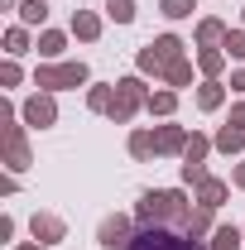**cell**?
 <instances>
[{"label":"cell","mask_w":245,"mask_h":250,"mask_svg":"<svg viewBox=\"0 0 245 250\" xmlns=\"http://www.w3.org/2000/svg\"><path fill=\"white\" fill-rule=\"evenodd\" d=\"M154 149H159V159H183V149H187V130H183L178 121L154 125Z\"/></svg>","instance_id":"obj_8"},{"label":"cell","mask_w":245,"mask_h":250,"mask_svg":"<svg viewBox=\"0 0 245 250\" xmlns=\"http://www.w3.org/2000/svg\"><path fill=\"white\" fill-rule=\"evenodd\" d=\"M192 217V202H187L183 188H149L140 202H135V221L140 226H178Z\"/></svg>","instance_id":"obj_1"},{"label":"cell","mask_w":245,"mask_h":250,"mask_svg":"<svg viewBox=\"0 0 245 250\" xmlns=\"http://www.w3.org/2000/svg\"><path fill=\"white\" fill-rule=\"evenodd\" d=\"M144 111H149V116H159V121H173V111H178V92H173V87H159V92H149Z\"/></svg>","instance_id":"obj_14"},{"label":"cell","mask_w":245,"mask_h":250,"mask_svg":"<svg viewBox=\"0 0 245 250\" xmlns=\"http://www.w3.org/2000/svg\"><path fill=\"white\" fill-rule=\"evenodd\" d=\"M231 92L245 96V67H236V72H231Z\"/></svg>","instance_id":"obj_35"},{"label":"cell","mask_w":245,"mask_h":250,"mask_svg":"<svg viewBox=\"0 0 245 250\" xmlns=\"http://www.w3.org/2000/svg\"><path fill=\"white\" fill-rule=\"evenodd\" d=\"M0 10H20V0H0Z\"/></svg>","instance_id":"obj_38"},{"label":"cell","mask_w":245,"mask_h":250,"mask_svg":"<svg viewBox=\"0 0 245 250\" xmlns=\"http://www.w3.org/2000/svg\"><path fill=\"white\" fill-rule=\"evenodd\" d=\"M67 34H72V39H82V43H96V39H101V15H96V10H72Z\"/></svg>","instance_id":"obj_12"},{"label":"cell","mask_w":245,"mask_h":250,"mask_svg":"<svg viewBox=\"0 0 245 250\" xmlns=\"http://www.w3.org/2000/svg\"><path fill=\"white\" fill-rule=\"evenodd\" d=\"M125 149H130V159H154L159 154V149H154V130H130Z\"/></svg>","instance_id":"obj_25"},{"label":"cell","mask_w":245,"mask_h":250,"mask_svg":"<svg viewBox=\"0 0 245 250\" xmlns=\"http://www.w3.org/2000/svg\"><path fill=\"white\" fill-rule=\"evenodd\" d=\"M226 48H221V43H216V48H197V72H202V77H216V82H221V72H226Z\"/></svg>","instance_id":"obj_15"},{"label":"cell","mask_w":245,"mask_h":250,"mask_svg":"<svg viewBox=\"0 0 245 250\" xmlns=\"http://www.w3.org/2000/svg\"><path fill=\"white\" fill-rule=\"evenodd\" d=\"M192 67H197L192 58H178L173 67H168V72H163V87H173V92H183V87H192Z\"/></svg>","instance_id":"obj_23"},{"label":"cell","mask_w":245,"mask_h":250,"mask_svg":"<svg viewBox=\"0 0 245 250\" xmlns=\"http://www.w3.org/2000/svg\"><path fill=\"white\" fill-rule=\"evenodd\" d=\"M130 250H207V246L202 241H187L183 231H173V226H140Z\"/></svg>","instance_id":"obj_5"},{"label":"cell","mask_w":245,"mask_h":250,"mask_svg":"<svg viewBox=\"0 0 245 250\" xmlns=\"http://www.w3.org/2000/svg\"><path fill=\"white\" fill-rule=\"evenodd\" d=\"M29 236L39 246H58L62 236H67V221H62L58 212H34L29 217Z\"/></svg>","instance_id":"obj_9"},{"label":"cell","mask_w":245,"mask_h":250,"mask_svg":"<svg viewBox=\"0 0 245 250\" xmlns=\"http://www.w3.org/2000/svg\"><path fill=\"white\" fill-rule=\"evenodd\" d=\"M245 246V231L241 226H216L212 241H207V250H241Z\"/></svg>","instance_id":"obj_21"},{"label":"cell","mask_w":245,"mask_h":250,"mask_svg":"<svg viewBox=\"0 0 245 250\" xmlns=\"http://www.w3.org/2000/svg\"><path fill=\"white\" fill-rule=\"evenodd\" d=\"M212 145L221 149V154H241V149H245V130H236V125H221V130L212 135Z\"/></svg>","instance_id":"obj_22"},{"label":"cell","mask_w":245,"mask_h":250,"mask_svg":"<svg viewBox=\"0 0 245 250\" xmlns=\"http://www.w3.org/2000/svg\"><path fill=\"white\" fill-rule=\"evenodd\" d=\"M20 82H24V67H20L15 58H5L0 62V87H20Z\"/></svg>","instance_id":"obj_30"},{"label":"cell","mask_w":245,"mask_h":250,"mask_svg":"<svg viewBox=\"0 0 245 250\" xmlns=\"http://www.w3.org/2000/svg\"><path fill=\"white\" fill-rule=\"evenodd\" d=\"M20 121L29 125V130H48V125H58V101L53 92H34L24 106H20Z\"/></svg>","instance_id":"obj_7"},{"label":"cell","mask_w":245,"mask_h":250,"mask_svg":"<svg viewBox=\"0 0 245 250\" xmlns=\"http://www.w3.org/2000/svg\"><path fill=\"white\" fill-rule=\"evenodd\" d=\"M15 192H20V173H5L0 178V197H15Z\"/></svg>","instance_id":"obj_33"},{"label":"cell","mask_w":245,"mask_h":250,"mask_svg":"<svg viewBox=\"0 0 245 250\" xmlns=\"http://www.w3.org/2000/svg\"><path fill=\"white\" fill-rule=\"evenodd\" d=\"M212 149H216L212 140L192 130V135H187V149H183V164H207V154H212Z\"/></svg>","instance_id":"obj_26"},{"label":"cell","mask_w":245,"mask_h":250,"mask_svg":"<svg viewBox=\"0 0 245 250\" xmlns=\"http://www.w3.org/2000/svg\"><path fill=\"white\" fill-rule=\"evenodd\" d=\"M183 48H187V43L178 39V34H159L154 43H144V48H140V58H135L140 77H154V82H163V72H168L178 58H187Z\"/></svg>","instance_id":"obj_3"},{"label":"cell","mask_w":245,"mask_h":250,"mask_svg":"<svg viewBox=\"0 0 245 250\" xmlns=\"http://www.w3.org/2000/svg\"><path fill=\"white\" fill-rule=\"evenodd\" d=\"M111 101H116V82L106 87V82H96V87H87V111H96V116H106L111 111Z\"/></svg>","instance_id":"obj_24"},{"label":"cell","mask_w":245,"mask_h":250,"mask_svg":"<svg viewBox=\"0 0 245 250\" xmlns=\"http://www.w3.org/2000/svg\"><path fill=\"white\" fill-rule=\"evenodd\" d=\"M140 106H144L140 96H130V92H121V87H116V101H111V111H106V116H111V125H130Z\"/></svg>","instance_id":"obj_17"},{"label":"cell","mask_w":245,"mask_h":250,"mask_svg":"<svg viewBox=\"0 0 245 250\" xmlns=\"http://www.w3.org/2000/svg\"><path fill=\"white\" fill-rule=\"evenodd\" d=\"M178 173H183V183H187V188H197L202 178H207V164H183Z\"/></svg>","instance_id":"obj_31"},{"label":"cell","mask_w":245,"mask_h":250,"mask_svg":"<svg viewBox=\"0 0 245 250\" xmlns=\"http://www.w3.org/2000/svg\"><path fill=\"white\" fill-rule=\"evenodd\" d=\"M15 231H20V221L5 212V217H0V246H15Z\"/></svg>","instance_id":"obj_32"},{"label":"cell","mask_w":245,"mask_h":250,"mask_svg":"<svg viewBox=\"0 0 245 250\" xmlns=\"http://www.w3.org/2000/svg\"><path fill=\"white\" fill-rule=\"evenodd\" d=\"M226 24H221V20H216V15H207V20H197V48H216V43H221V39H226Z\"/></svg>","instance_id":"obj_19"},{"label":"cell","mask_w":245,"mask_h":250,"mask_svg":"<svg viewBox=\"0 0 245 250\" xmlns=\"http://www.w3.org/2000/svg\"><path fill=\"white\" fill-rule=\"evenodd\" d=\"M231 183H236V188H241V192H245V159H241V164H236V168H231Z\"/></svg>","instance_id":"obj_36"},{"label":"cell","mask_w":245,"mask_h":250,"mask_svg":"<svg viewBox=\"0 0 245 250\" xmlns=\"http://www.w3.org/2000/svg\"><path fill=\"white\" fill-rule=\"evenodd\" d=\"M212 231H216V212L212 207H192V217L183 221V236L187 241H212Z\"/></svg>","instance_id":"obj_11"},{"label":"cell","mask_w":245,"mask_h":250,"mask_svg":"<svg viewBox=\"0 0 245 250\" xmlns=\"http://www.w3.org/2000/svg\"><path fill=\"white\" fill-rule=\"evenodd\" d=\"M34 48H39V58H43V62H58L62 53H67V34H62V29H39Z\"/></svg>","instance_id":"obj_13"},{"label":"cell","mask_w":245,"mask_h":250,"mask_svg":"<svg viewBox=\"0 0 245 250\" xmlns=\"http://www.w3.org/2000/svg\"><path fill=\"white\" fill-rule=\"evenodd\" d=\"M0 135H5V173H29L34 154H29L24 121H20V106L15 101H0Z\"/></svg>","instance_id":"obj_2"},{"label":"cell","mask_w":245,"mask_h":250,"mask_svg":"<svg viewBox=\"0 0 245 250\" xmlns=\"http://www.w3.org/2000/svg\"><path fill=\"white\" fill-rule=\"evenodd\" d=\"M130 241H135V217H125V212L101 217V226H96V246L101 250H130Z\"/></svg>","instance_id":"obj_6"},{"label":"cell","mask_w":245,"mask_h":250,"mask_svg":"<svg viewBox=\"0 0 245 250\" xmlns=\"http://www.w3.org/2000/svg\"><path fill=\"white\" fill-rule=\"evenodd\" d=\"M226 125H236V130H245V101H236V106H231V121Z\"/></svg>","instance_id":"obj_34"},{"label":"cell","mask_w":245,"mask_h":250,"mask_svg":"<svg viewBox=\"0 0 245 250\" xmlns=\"http://www.w3.org/2000/svg\"><path fill=\"white\" fill-rule=\"evenodd\" d=\"M221 48H226V58L245 62V29H231V34H226V39H221Z\"/></svg>","instance_id":"obj_29"},{"label":"cell","mask_w":245,"mask_h":250,"mask_svg":"<svg viewBox=\"0 0 245 250\" xmlns=\"http://www.w3.org/2000/svg\"><path fill=\"white\" fill-rule=\"evenodd\" d=\"M241 231H245V226H241Z\"/></svg>","instance_id":"obj_39"},{"label":"cell","mask_w":245,"mask_h":250,"mask_svg":"<svg viewBox=\"0 0 245 250\" xmlns=\"http://www.w3.org/2000/svg\"><path fill=\"white\" fill-rule=\"evenodd\" d=\"M192 10H197V0H159L163 20H192Z\"/></svg>","instance_id":"obj_27"},{"label":"cell","mask_w":245,"mask_h":250,"mask_svg":"<svg viewBox=\"0 0 245 250\" xmlns=\"http://www.w3.org/2000/svg\"><path fill=\"white\" fill-rule=\"evenodd\" d=\"M226 82H216V77H202V87H197V111H221V101H226Z\"/></svg>","instance_id":"obj_16"},{"label":"cell","mask_w":245,"mask_h":250,"mask_svg":"<svg viewBox=\"0 0 245 250\" xmlns=\"http://www.w3.org/2000/svg\"><path fill=\"white\" fill-rule=\"evenodd\" d=\"M92 82V67L77 58V62H39L34 67V87L39 92H67V87H87Z\"/></svg>","instance_id":"obj_4"},{"label":"cell","mask_w":245,"mask_h":250,"mask_svg":"<svg viewBox=\"0 0 245 250\" xmlns=\"http://www.w3.org/2000/svg\"><path fill=\"white\" fill-rule=\"evenodd\" d=\"M10 250H48V246H39V241H20V246H10Z\"/></svg>","instance_id":"obj_37"},{"label":"cell","mask_w":245,"mask_h":250,"mask_svg":"<svg viewBox=\"0 0 245 250\" xmlns=\"http://www.w3.org/2000/svg\"><path fill=\"white\" fill-rule=\"evenodd\" d=\"M106 15H111L116 24H135L140 10H135V0H106Z\"/></svg>","instance_id":"obj_28"},{"label":"cell","mask_w":245,"mask_h":250,"mask_svg":"<svg viewBox=\"0 0 245 250\" xmlns=\"http://www.w3.org/2000/svg\"><path fill=\"white\" fill-rule=\"evenodd\" d=\"M34 48V34L24 29V24H10L5 29V58H20V53H29Z\"/></svg>","instance_id":"obj_20"},{"label":"cell","mask_w":245,"mask_h":250,"mask_svg":"<svg viewBox=\"0 0 245 250\" xmlns=\"http://www.w3.org/2000/svg\"><path fill=\"white\" fill-rule=\"evenodd\" d=\"M15 15H20L24 29H43V24H48V0H20Z\"/></svg>","instance_id":"obj_18"},{"label":"cell","mask_w":245,"mask_h":250,"mask_svg":"<svg viewBox=\"0 0 245 250\" xmlns=\"http://www.w3.org/2000/svg\"><path fill=\"white\" fill-rule=\"evenodd\" d=\"M226 197H231V183H226V178H212V173H207V178L197 183V192H192V202H197V207H212V212L226 202Z\"/></svg>","instance_id":"obj_10"}]
</instances>
